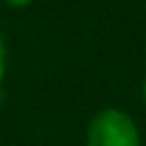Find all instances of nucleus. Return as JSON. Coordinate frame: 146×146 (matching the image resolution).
Segmentation results:
<instances>
[{"instance_id":"obj_2","label":"nucleus","mask_w":146,"mask_h":146,"mask_svg":"<svg viewBox=\"0 0 146 146\" xmlns=\"http://www.w3.org/2000/svg\"><path fill=\"white\" fill-rule=\"evenodd\" d=\"M5 73H7V41L5 34L0 32V84L5 80Z\"/></svg>"},{"instance_id":"obj_4","label":"nucleus","mask_w":146,"mask_h":146,"mask_svg":"<svg viewBox=\"0 0 146 146\" xmlns=\"http://www.w3.org/2000/svg\"><path fill=\"white\" fill-rule=\"evenodd\" d=\"M141 98H144V105H146V75H144V82H141Z\"/></svg>"},{"instance_id":"obj_3","label":"nucleus","mask_w":146,"mask_h":146,"mask_svg":"<svg viewBox=\"0 0 146 146\" xmlns=\"http://www.w3.org/2000/svg\"><path fill=\"white\" fill-rule=\"evenodd\" d=\"M7 7H11V9H25V7H30L34 0H2Z\"/></svg>"},{"instance_id":"obj_1","label":"nucleus","mask_w":146,"mask_h":146,"mask_svg":"<svg viewBox=\"0 0 146 146\" xmlns=\"http://www.w3.org/2000/svg\"><path fill=\"white\" fill-rule=\"evenodd\" d=\"M84 146H141V137L135 119L128 112L105 107L89 119Z\"/></svg>"}]
</instances>
